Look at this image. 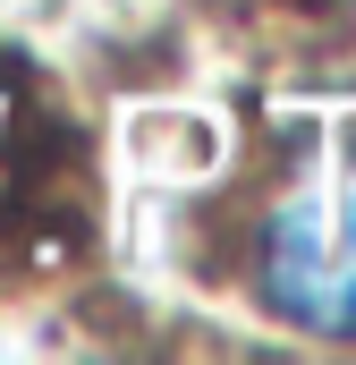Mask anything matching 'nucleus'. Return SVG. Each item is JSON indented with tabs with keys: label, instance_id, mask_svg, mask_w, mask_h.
Masks as SVG:
<instances>
[{
	"label": "nucleus",
	"instance_id": "f257e3e1",
	"mask_svg": "<svg viewBox=\"0 0 356 365\" xmlns=\"http://www.w3.org/2000/svg\"><path fill=\"white\" fill-rule=\"evenodd\" d=\"M263 306L314 340H356V153L314 162L263 221Z\"/></svg>",
	"mask_w": 356,
	"mask_h": 365
}]
</instances>
